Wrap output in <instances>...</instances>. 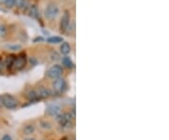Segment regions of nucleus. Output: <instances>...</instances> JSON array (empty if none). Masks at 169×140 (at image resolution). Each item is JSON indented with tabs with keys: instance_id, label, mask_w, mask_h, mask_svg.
<instances>
[{
	"instance_id": "f257e3e1",
	"label": "nucleus",
	"mask_w": 169,
	"mask_h": 140,
	"mask_svg": "<svg viewBox=\"0 0 169 140\" xmlns=\"http://www.w3.org/2000/svg\"><path fill=\"white\" fill-rule=\"evenodd\" d=\"M45 17L49 20L55 19L59 13V8L56 4H49L45 9Z\"/></svg>"
},
{
	"instance_id": "f03ea898",
	"label": "nucleus",
	"mask_w": 169,
	"mask_h": 140,
	"mask_svg": "<svg viewBox=\"0 0 169 140\" xmlns=\"http://www.w3.org/2000/svg\"><path fill=\"white\" fill-rule=\"evenodd\" d=\"M62 73H63V70H62L61 66L54 65L49 70H48L47 74H48V76H49L50 78H52V79H57V78H59L61 76Z\"/></svg>"
},
{
	"instance_id": "7ed1b4c3",
	"label": "nucleus",
	"mask_w": 169,
	"mask_h": 140,
	"mask_svg": "<svg viewBox=\"0 0 169 140\" xmlns=\"http://www.w3.org/2000/svg\"><path fill=\"white\" fill-rule=\"evenodd\" d=\"M2 104L8 109H13L17 106V101L12 96H10L8 94L2 96Z\"/></svg>"
},
{
	"instance_id": "20e7f679",
	"label": "nucleus",
	"mask_w": 169,
	"mask_h": 140,
	"mask_svg": "<svg viewBox=\"0 0 169 140\" xmlns=\"http://www.w3.org/2000/svg\"><path fill=\"white\" fill-rule=\"evenodd\" d=\"M70 13L68 11H66L61 18V21H60V30L65 32L68 28H69V26H70Z\"/></svg>"
},
{
	"instance_id": "39448f33",
	"label": "nucleus",
	"mask_w": 169,
	"mask_h": 140,
	"mask_svg": "<svg viewBox=\"0 0 169 140\" xmlns=\"http://www.w3.org/2000/svg\"><path fill=\"white\" fill-rule=\"evenodd\" d=\"M26 63H27L26 55H20L18 57H15V60L12 66L14 67L15 70H22L26 66Z\"/></svg>"
},
{
	"instance_id": "423d86ee",
	"label": "nucleus",
	"mask_w": 169,
	"mask_h": 140,
	"mask_svg": "<svg viewBox=\"0 0 169 140\" xmlns=\"http://www.w3.org/2000/svg\"><path fill=\"white\" fill-rule=\"evenodd\" d=\"M57 121H59L60 125L61 126H66L68 125L69 123H70L72 118H71V115L69 114V113H66V114H63L62 116H57Z\"/></svg>"
},
{
	"instance_id": "0eeeda50",
	"label": "nucleus",
	"mask_w": 169,
	"mask_h": 140,
	"mask_svg": "<svg viewBox=\"0 0 169 140\" xmlns=\"http://www.w3.org/2000/svg\"><path fill=\"white\" fill-rule=\"evenodd\" d=\"M53 87H54V89H55L56 91H57V92L62 91V90L65 88V87H66L65 80H64V79H62V78H57V79L55 81V83H54Z\"/></svg>"
},
{
	"instance_id": "6e6552de",
	"label": "nucleus",
	"mask_w": 169,
	"mask_h": 140,
	"mask_svg": "<svg viewBox=\"0 0 169 140\" xmlns=\"http://www.w3.org/2000/svg\"><path fill=\"white\" fill-rule=\"evenodd\" d=\"M47 113L49 114L50 116H53V117H57L60 113V108L59 106L56 105V104H52V105H49L47 107Z\"/></svg>"
},
{
	"instance_id": "1a4fd4ad",
	"label": "nucleus",
	"mask_w": 169,
	"mask_h": 140,
	"mask_svg": "<svg viewBox=\"0 0 169 140\" xmlns=\"http://www.w3.org/2000/svg\"><path fill=\"white\" fill-rule=\"evenodd\" d=\"M36 93H37V95H38V98H46V97H48V96L50 95V91L48 90V89H46L45 87H40L36 91Z\"/></svg>"
},
{
	"instance_id": "9d476101",
	"label": "nucleus",
	"mask_w": 169,
	"mask_h": 140,
	"mask_svg": "<svg viewBox=\"0 0 169 140\" xmlns=\"http://www.w3.org/2000/svg\"><path fill=\"white\" fill-rule=\"evenodd\" d=\"M28 5L29 3L27 0H15V4H14V6H16L17 8L25 10V11L28 8Z\"/></svg>"
},
{
	"instance_id": "9b49d317",
	"label": "nucleus",
	"mask_w": 169,
	"mask_h": 140,
	"mask_svg": "<svg viewBox=\"0 0 169 140\" xmlns=\"http://www.w3.org/2000/svg\"><path fill=\"white\" fill-rule=\"evenodd\" d=\"M70 50H71V47H70V45L69 42H63L61 44V46H60V52L63 55H65V56L69 55L70 53Z\"/></svg>"
},
{
	"instance_id": "f8f14e48",
	"label": "nucleus",
	"mask_w": 169,
	"mask_h": 140,
	"mask_svg": "<svg viewBox=\"0 0 169 140\" xmlns=\"http://www.w3.org/2000/svg\"><path fill=\"white\" fill-rule=\"evenodd\" d=\"M29 15L30 17L32 18H39V15H40V11H39V9L36 5H31L30 8H29Z\"/></svg>"
},
{
	"instance_id": "ddd939ff",
	"label": "nucleus",
	"mask_w": 169,
	"mask_h": 140,
	"mask_svg": "<svg viewBox=\"0 0 169 140\" xmlns=\"http://www.w3.org/2000/svg\"><path fill=\"white\" fill-rule=\"evenodd\" d=\"M63 41V38L58 37V36H53L47 39V42L52 43V44H57V43H60Z\"/></svg>"
},
{
	"instance_id": "4468645a",
	"label": "nucleus",
	"mask_w": 169,
	"mask_h": 140,
	"mask_svg": "<svg viewBox=\"0 0 169 140\" xmlns=\"http://www.w3.org/2000/svg\"><path fill=\"white\" fill-rule=\"evenodd\" d=\"M62 64H63L66 68H69V69H70V68L74 67V62H72V60H71L70 57H65L62 58Z\"/></svg>"
},
{
	"instance_id": "2eb2a0df",
	"label": "nucleus",
	"mask_w": 169,
	"mask_h": 140,
	"mask_svg": "<svg viewBox=\"0 0 169 140\" xmlns=\"http://www.w3.org/2000/svg\"><path fill=\"white\" fill-rule=\"evenodd\" d=\"M14 60H15V57H14V56H10V57H8L7 59H6V66L9 67V68H10V67H12Z\"/></svg>"
},
{
	"instance_id": "dca6fc26",
	"label": "nucleus",
	"mask_w": 169,
	"mask_h": 140,
	"mask_svg": "<svg viewBox=\"0 0 169 140\" xmlns=\"http://www.w3.org/2000/svg\"><path fill=\"white\" fill-rule=\"evenodd\" d=\"M34 132V126L32 125H27L23 128V133L26 134H31Z\"/></svg>"
},
{
	"instance_id": "f3484780",
	"label": "nucleus",
	"mask_w": 169,
	"mask_h": 140,
	"mask_svg": "<svg viewBox=\"0 0 169 140\" xmlns=\"http://www.w3.org/2000/svg\"><path fill=\"white\" fill-rule=\"evenodd\" d=\"M27 98H28L29 100H31V101H35V100L39 99V98H38V95H37V93H36V91H30V92H28Z\"/></svg>"
},
{
	"instance_id": "a211bd4d",
	"label": "nucleus",
	"mask_w": 169,
	"mask_h": 140,
	"mask_svg": "<svg viewBox=\"0 0 169 140\" xmlns=\"http://www.w3.org/2000/svg\"><path fill=\"white\" fill-rule=\"evenodd\" d=\"M3 3L6 5L7 8H12L14 7V4H15V0H2Z\"/></svg>"
},
{
	"instance_id": "6ab92c4d",
	"label": "nucleus",
	"mask_w": 169,
	"mask_h": 140,
	"mask_svg": "<svg viewBox=\"0 0 169 140\" xmlns=\"http://www.w3.org/2000/svg\"><path fill=\"white\" fill-rule=\"evenodd\" d=\"M7 35V28L4 25L0 26V38H3Z\"/></svg>"
},
{
	"instance_id": "aec40b11",
	"label": "nucleus",
	"mask_w": 169,
	"mask_h": 140,
	"mask_svg": "<svg viewBox=\"0 0 169 140\" xmlns=\"http://www.w3.org/2000/svg\"><path fill=\"white\" fill-rule=\"evenodd\" d=\"M7 47H8L9 49H11V50H13V51H15V50H18V49H20V48H21V46H20V45H8Z\"/></svg>"
},
{
	"instance_id": "412c9836",
	"label": "nucleus",
	"mask_w": 169,
	"mask_h": 140,
	"mask_svg": "<svg viewBox=\"0 0 169 140\" xmlns=\"http://www.w3.org/2000/svg\"><path fill=\"white\" fill-rule=\"evenodd\" d=\"M2 140H12V138H11V135L6 134V135H4V136H3Z\"/></svg>"
},
{
	"instance_id": "4be33fe9",
	"label": "nucleus",
	"mask_w": 169,
	"mask_h": 140,
	"mask_svg": "<svg viewBox=\"0 0 169 140\" xmlns=\"http://www.w3.org/2000/svg\"><path fill=\"white\" fill-rule=\"evenodd\" d=\"M43 40V38L42 37H37L35 40H34V42H38V41H42Z\"/></svg>"
},
{
	"instance_id": "5701e85b",
	"label": "nucleus",
	"mask_w": 169,
	"mask_h": 140,
	"mask_svg": "<svg viewBox=\"0 0 169 140\" xmlns=\"http://www.w3.org/2000/svg\"><path fill=\"white\" fill-rule=\"evenodd\" d=\"M26 140H35V139H31V138H29V139H26Z\"/></svg>"
}]
</instances>
